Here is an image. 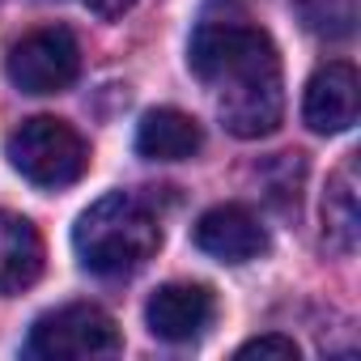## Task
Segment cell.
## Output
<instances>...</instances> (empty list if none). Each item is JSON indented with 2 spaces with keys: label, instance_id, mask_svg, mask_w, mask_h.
<instances>
[{
  "label": "cell",
  "instance_id": "obj_1",
  "mask_svg": "<svg viewBox=\"0 0 361 361\" xmlns=\"http://www.w3.org/2000/svg\"><path fill=\"white\" fill-rule=\"evenodd\" d=\"M188 64L196 81L209 85L221 123L238 140H259L281 128L285 115L281 60L272 39L243 13L234 18L204 13L188 47Z\"/></svg>",
  "mask_w": 361,
  "mask_h": 361
},
{
  "label": "cell",
  "instance_id": "obj_2",
  "mask_svg": "<svg viewBox=\"0 0 361 361\" xmlns=\"http://www.w3.org/2000/svg\"><path fill=\"white\" fill-rule=\"evenodd\" d=\"M73 247L94 276H128L145 259H153V251L161 247V226L145 200L111 192L77 217Z\"/></svg>",
  "mask_w": 361,
  "mask_h": 361
},
{
  "label": "cell",
  "instance_id": "obj_3",
  "mask_svg": "<svg viewBox=\"0 0 361 361\" xmlns=\"http://www.w3.org/2000/svg\"><path fill=\"white\" fill-rule=\"evenodd\" d=\"M5 153H9L13 170L22 178H30L35 188H68L90 166V149L77 136V128H68L64 119H51V115H35V119L18 123L5 140Z\"/></svg>",
  "mask_w": 361,
  "mask_h": 361
},
{
  "label": "cell",
  "instance_id": "obj_4",
  "mask_svg": "<svg viewBox=\"0 0 361 361\" xmlns=\"http://www.w3.org/2000/svg\"><path fill=\"white\" fill-rule=\"evenodd\" d=\"M119 327L102 306L90 302H68L60 310H47L30 327V357L47 361H85V357H111L119 353Z\"/></svg>",
  "mask_w": 361,
  "mask_h": 361
},
{
  "label": "cell",
  "instance_id": "obj_5",
  "mask_svg": "<svg viewBox=\"0 0 361 361\" xmlns=\"http://www.w3.org/2000/svg\"><path fill=\"white\" fill-rule=\"evenodd\" d=\"M5 73L22 94H60L81 73V47H77L73 30L43 26L9 47Z\"/></svg>",
  "mask_w": 361,
  "mask_h": 361
},
{
  "label": "cell",
  "instance_id": "obj_6",
  "mask_svg": "<svg viewBox=\"0 0 361 361\" xmlns=\"http://www.w3.org/2000/svg\"><path fill=\"white\" fill-rule=\"evenodd\" d=\"M217 314V298L209 285H192V281H170L161 285L149 306H145V319H149V331L157 340H170V344H188L196 336H204V327L213 323Z\"/></svg>",
  "mask_w": 361,
  "mask_h": 361
},
{
  "label": "cell",
  "instance_id": "obj_7",
  "mask_svg": "<svg viewBox=\"0 0 361 361\" xmlns=\"http://www.w3.org/2000/svg\"><path fill=\"white\" fill-rule=\"evenodd\" d=\"M357 68L344 60L323 64L310 81H306V98H302V119L310 132L319 136H336L344 128L357 123Z\"/></svg>",
  "mask_w": 361,
  "mask_h": 361
},
{
  "label": "cell",
  "instance_id": "obj_8",
  "mask_svg": "<svg viewBox=\"0 0 361 361\" xmlns=\"http://www.w3.org/2000/svg\"><path fill=\"white\" fill-rule=\"evenodd\" d=\"M196 247L221 264H247V259H259L268 251V230L259 226V217L243 204H217L209 209L196 230H192Z\"/></svg>",
  "mask_w": 361,
  "mask_h": 361
},
{
  "label": "cell",
  "instance_id": "obj_9",
  "mask_svg": "<svg viewBox=\"0 0 361 361\" xmlns=\"http://www.w3.org/2000/svg\"><path fill=\"white\" fill-rule=\"evenodd\" d=\"M200 145H204L200 123L178 106H157L136 128V153L149 161H188L192 153H200Z\"/></svg>",
  "mask_w": 361,
  "mask_h": 361
},
{
  "label": "cell",
  "instance_id": "obj_10",
  "mask_svg": "<svg viewBox=\"0 0 361 361\" xmlns=\"http://www.w3.org/2000/svg\"><path fill=\"white\" fill-rule=\"evenodd\" d=\"M43 272V238L39 230L0 209V293H18L26 285H35Z\"/></svg>",
  "mask_w": 361,
  "mask_h": 361
},
{
  "label": "cell",
  "instance_id": "obj_11",
  "mask_svg": "<svg viewBox=\"0 0 361 361\" xmlns=\"http://www.w3.org/2000/svg\"><path fill=\"white\" fill-rule=\"evenodd\" d=\"M361 234V209H357V157H348L327 183L323 196V238L336 251H353Z\"/></svg>",
  "mask_w": 361,
  "mask_h": 361
},
{
  "label": "cell",
  "instance_id": "obj_12",
  "mask_svg": "<svg viewBox=\"0 0 361 361\" xmlns=\"http://www.w3.org/2000/svg\"><path fill=\"white\" fill-rule=\"evenodd\" d=\"M293 9L319 39H348L357 22V0H293Z\"/></svg>",
  "mask_w": 361,
  "mask_h": 361
},
{
  "label": "cell",
  "instance_id": "obj_13",
  "mask_svg": "<svg viewBox=\"0 0 361 361\" xmlns=\"http://www.w3.org/2000/svg\"><path fill=\"white\" fill-rule=\"evenodd\" d=\"M238 357H281V361H298V344L289 336H255L247 344H238Z\"/></svg>",
  "mask_w": 361,
  "mask_h": 361
},
{
  "label": "cell",
  "instance_id": "obj_14",
  "mask_svg": "<svg viewBox=\"0 0 361 361\" xmlns=\"http://www.w3.org/2000/svg\"><path fill=\"white\" fill-rule=\"evenodd\" d=\"M81 9H90L94 18H102V22H115V18H123L136 0H77Z\"/></svg>",
  "mask_w": 361,
  "mask_h": 361
}]
</instances>
